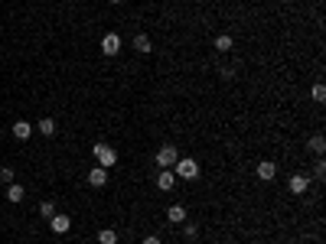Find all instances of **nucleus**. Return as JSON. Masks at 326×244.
Listing matches in <instances>:
<instances>
[{"label":"nucleus","mask_w":326,"mask_h":244,"mask_svg":"<svg viewBox=\"0 0 326 244\" xmlns=\"http://www.w3.org/2000/svg\"><path fill=\"white\" fill-rule=\"evenodd\" d=\"M92 153H95V160H98V166H104V169H111L114 163H118V153H114L108 143H95Z\"/></svg>","instance_id":"1"},{"label":"nucleus","mask_w":326,"mask_h":244,"mask_svg":"<svg viewBox=\"0 0 326 244\" xmlns=\"http://www.w3.org/2000/svg\"><path fill=\"white\" fill-rule=\"evenodd\" d=\"M173 166H176V169H173L176 179H196V176H199V163L189 160V156H186V160H176Z\"/></svg>","instance_id":"2"},{"label":"nucleus","mask_w":326,"mask_h":244,"mask_svg":"<svg viewBox=\"0 0 326 244\" xmlns=\"http://www.w3.org/2000/svg\"><path fill=\"white\" fill-rule=\"evenodd\" d=\"M287 189H290L294 196H303L307 189H310V176H307V173H294V176L287 179Z\"/></svg>","instance_id":"3"},{"label":"nucleus","mask_w":326,"mask_h":244,"mask_svg":"<svg viewBox=\"0 0 326 244\" xmlns=\"http://www.w3.org/2000/svg\"><path fill=\"white\" fill-rule=\"evenodd\" d=\"M121 46H124V42H121L118 33H104V39H101V52H104V56H118Z\"/></svg>","instance_id":"4"},{"label":"nucleus","mask_w":326,"mask_h":244,"mask_svg":"<svg viewBox=\"0 0 326 244\" xmlns=\"http://www.w3.org/2000/svg\"><path fill=\"white\" fill-rule=\"evenodd\" d=\"M176 160H180V156H176V147H173V143H166V147H160V150H157V163H160L163 169H170Z\"/></svg>","instance_id":"5"},{"label":"nucleus","mask_w":326,"mask_h":244,"mask_svg":"<svg viewBox=\"0 0 326 244\" xmlns=\"http://www.w3.org/2000/svg\"><path fill=\"white\" fill-rule=\"evenodd\" d=\"M254 176H258L261 182H271V179L277 176V166H274V163H271V160H261L258 166H254Z\"/></svg>","instance_id":"6"},{"label":"nucleus","mask_w":326,"mask_h":244,"mask_svg":"<svg viewBox=\"0 0 326 244\" xmlns=\"http://www.w3.org/2000/svg\"><path fill=\"white\" fill-rule=\"evenodd\" d=\"M49 228H52V234H66L69 228H72V218H69V215H52Z\"/></svg>","instance_id":"7"},{"label":"nucleus","mask_w":326,"mask_h":244,"mask_svg":"<svg viewBox=\"0 0 326 244\" xmlns=\"http://www.w3.org/2000/svg\"><path fill=\"white\" fill-rule=\"evenodd\" d=\"M173 186H176V173H173V169H160V173H157V189L170 192Z\"/></svg>","instance_id":"8"},{"label":"nucleus","mask_w":326,"mask_h":244,"mask_svg":"<svg viewBox=\"0 0 326 244\" xmlns=\"http://www.w3.org/2000/svg\"><path fill=\"white\" fill-rule=\"evenodd\" d=\"M104 182H108V169L104 166H95L92 173H88V186H95V189H101Z\"/></svg>","instance_id":"9"},{"label":"nucleus","mask_w":326,"mask_h":244,"mask_svg":"<svg viewBox=\"0 0 326 244\" xmlns=\"http://www.w3.org/2000/svg\"><path fill=\"white\" fill-rule=\"evenodd\" d=\"M30 134H33L30 120H16V124H13V137H16V140H30Z\"/></svg>","instance_id":"10"},{"label":"nucleus","mask_w":326,"mask_h":244,"mask_svg":"<svg viewBox=\"0 0 326 244\" xmlns=\"http://www.w3.org/2000/svg\"><path fill=\"white\" fill-rule=\"evenodd\" d=\"M166 218H170L173 225H183V222H186V208H183V205H170V208H166Z\"/></svg>","instance_id":"11"},{"label":"nucleus","mask_w":326,"mask_h":244,"mask_svg":"<svg viewBox=\"0 0 326 244\" xmlns=\"http://www.w3.org/2000/svg\"><path fill=\"white\" fill-rule=\"evenodd\" d=\"M36 130H39L42 137H52V134H56V120H52V117H42V120H36Z\"/></svg>","instance_id":"12"},{"label":"nucleus","mask_w":326,"mask_h":244,"mask_svg":"<svg viewBox=\"0 0 326 244\" xmlns=\"http://www.w3.org/2000/svg\"><path fill=\"white\" fill-rule=\"evenodd\" d=\"M307 147L316 153V156H323V150H326V140H323V134H313L310 140H307Z\"/></svg>","instance_id":"13"},{"label":"nucleus","mask_w":326,"mask_h":244,"mask_svg":"<svg viewBox=\"0 0 326 244\" xmlns=\"http://www.w3.org/2000/svg\"><path fill=\"white\" fill-rule=\"evenodd\" d=\"M98 244H118V231H114V228H101L98 231Z\"/></svg>","instance_id":"14"},{"label":"nucleus","mask_w":326,"mask_h":244,"mask_svg":"<svg viewBox=\"0 0 326 244\" xmlns=\"http://www.w3.org/2000/svg\"><path fill=\"white\" fill-rule=\"evenodd\" d=\"M134 49L137 52H150V36H147V33H137V36H134Z\"/></svg>","instance_id":"15"},{"label":"nucleus","mask_w":326,"mask_h":244,"mask_svg":"<svg viewBox=\"0 0 326 244\" xmlns=\"http://www.w3.org/2000/svg\"><path fill=\"white\" fill-rule=\"evenodd\" d=\"M232 46H235L232 36H225V33H222V36H215V49L219 52H232Z\"/></svg>","instance_id":"16"},{"label":"nucleus","mask_w":326,"mask_h":244,"mask_svg":"<svg viewBox=\"0 0 326 244\" xmlns=\"http://www.w3.org/2000/svg\"><path fill=\"white\" fill-rule=\"evenodd\" d=\"M7 199H10V202H23V186L10 182V189H7Z\"/></svg>","instance_id":"17"},{"label":"nucleus","mask_w":326,"mask_h":244,"mask_svg":"<svg viewBox=\"0 0 326 244\" xmlns=\"http://www.w3.org/2000/svg\"><path fill=\"white\" fill-rule=\"evenodd\" d=\"M39 215L42 218H52L56 215V202H39Z\"/></svg>","instance_id":"18"},{"label":"nucleus","mask_w":326,"mask_h":244,"mask_svg":"<svg viewBox=\"0 0 326 244\" xmlns=\"http://www.w3.org/2000/svg\"><path fill=\"white\" fill-rule=\"evenodd\" d=\"M310 94H313V101H316V104H323V101H326V88H323V85H313V91H310Z\"/></svg>","instance_id":"19"},{"label":"nucleus","mask_w":326,"mask_h":244,"mask_svg":"<svg viewBox=\"0 0 326 244\" xmlns=\"http://www.w3.org/2000/svg\"><path fill=\"white\" fill-rule=\"evenodd\" d=\"M0 182H7V186L13 182V169H10V166H4V169H0Z\"/></svg>","instance_id":"20"},{"label":"nucleus","mask_w":326,"mask_h":244,"mask_svg":"<svg viewBox=\"0 0 326 244\" xmlns=\"http://www.w3.org/2000/svg\"><path fill=\"white\" fill-rule=\"evenodd\" d=\"M313 173H316V176H323V173H326V163H323V160H316V166H313Z\"/></svg>","instance_id":"21"},{"label":"nucleus","mask_w":326,"mask_h":244,"mask_svg":"<svg viewBox=\"0 0 326 244\" xmlns=\"http://www.w3.org/2000/svg\"><path fill=\"white\" fill-rule=\"evenodd\" d=\"M140 244H160V238H154V234H147V238L140 241Z\"/></svg>","instance_id":"22"},{"label":"nucleus","mask_w":326,"mask_h":244,"mask_svg":"<svg viewBox=\"0 0 326 244\" xmlns=\"http://www.w3.org/2000/svg\"><path fill=\"white\" fill-rule=\"evenodd\" d=\"M111 4H124V0H111Z\"/></svg>","instance_id":"23"}]
</instances>
